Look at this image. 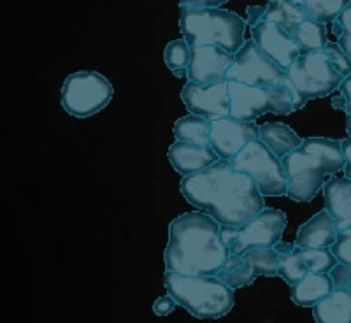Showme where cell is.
<instances>
[{"instance_id": "cell-8", "label": "cell", "mask_w": 351, "mask_h": 323, "mask_svg": "<svg viewBox=\"0 0 351 323\" xmlns=\"http://www.w3.org/2000/svg\"><path fill=\"white\" fill-rule=\"evenodd\" d=\"M112 84L95 71L74 72L62 86V106L74 118H90L112 99Z\"/></svg>"}, {"instance_id": "cell-29", "label": "cell", "mask_w": 351, "mask_h": 323, "mask_svg": "<svg viewBox=\"0 0 351 323\" xmlns=\"http://www.w3.org/2000/svg\"><path fill=\"white\" fill-rule=\"evenodd\" d=\"M190 53H192V48L188 46L184 39L171 40L165 46L164 62L176 77L186 76V69L188 64H190Z\"/></svg>"}, {"instance_id": "cell-22", "label": "cell", "mask_w": 351, "mask_h": 323, "mask_svg": "<svg viewBox=\"0 0 351 323\" xmlns=\"http://www.w3.org/2000/svg\"><path fill=\"white\" fill-rule=\"evenodd\" d=\"M300 148L316 156L328 176H334L343 171L344 155L343 148H341V141L327 139V137H307V139H302Z\"/></svg>"}, {"instance_id": "cell-13", "label": "cell", "mask_w": 351, "mask_h": 323, "mask_svg": "<svg viewBox=\"0 0 351 323\" xmlns=\"http://www.w3.org/2000/svg\"><path fill=\"white\" fill-rule=\"evenodd\" d=\"M258 139L255 121H241L234 116H225L211 121V149L221 160H230L246 146Z\"/></svg>"}, {"instance_id": "cell-16", "label": "cell", "mask_w": 351, "mask_h": 323, "mask_svg": "<svg viewBox=\"0 0 351 323\" xmlns=\"http://www.w3.org/2000/svg\"><path fill=\"white\" fill-rule=\"evenodd\" d=\"M218 160V155L211 148H202L183 141H176L169 148V162L181 176L197 174Z\"/></svg>"}, {"instance_id": "cell-31", "label": "cell", "mask_w": 351, "mask_h": 323, "mask_svg": "<svg viewBox=\"0 0 351 323\" xmlns=\"http://www.w3.org/2000/svg\"><path fill=\"white\" fill-rule=\"evenodd\" d=\"M300 253H302V260L304 263H306L307 271L316 272V274H319V272L328 274V272L335 267V263H337V260H335V256L332 255V252L328 248L300 250Z\"/></svg>"}, {"instance_id": "cell-5", "label": "cell", "mask_w": 351, "mask_h": 323, "mask_svg": "<svg viewBox=\"0 0 351 323\" xmlns=\"http://www.w3.org/2000/svg\"><path fill=\"white\" fill-rule=\"evenodd\" d=\"M344 77L335 71L324 53L300 55L287 69L285 84L293 99V109L299 111L309 100L324 99L335 92Z\"/></svg>"}, {"instance_id": "cell-11", "label": "cell", "mask_w": 351, "mask_h": 323, "mask_svg": "<svg viewBox=\"0 0 351 323\" xmlns=\"http://www.w3.org/2000/svg\"><path fill=\"white\" fill-rule=\"evenodd\" d=\"M287 215L280 209L263 208L246 224L237 227L234 243L228 246V252L234 255H243L252 248H272L283 237L287 228Z\"/></svg>"}, {"instance_id": "cell-39", "label": "cell", "mask_w": 351, "mask_h": 323, "mask_svg": "<svg viewBox=\"0 0 351 323\" xmlns=\"http://www.w3.org/2000/svg\"><path fill=\"white\" fill-rule=\"evenodd\" d=\"M228 0H180V5H195V8H219Z\"/></svg>"}, {"instance_id": "cell-36", "label": "cell", "mask_w": 351, "mask_h": 323, "mask_svg": "<svg viewBox=\"0 0 351 323\" xmlns=\"http://www.w3.org/2000/svg\"><path fill=\"white\" fill-rule=\"evenodd\" d=\"M176 300L172 299L171 296H162L153 302V311H155L156 316H169L176 309Z\"/></svg>"}, {"instance_id": "cell-17", "label": "cell", "mask_w": 351, "mask_h": 323, "mask_svg": "<svg viewBox=\"0 0 351 323\" xmlns=\"http://www.w3.org/2000/svg\"><path fill=\"white\" fill-rule=\"evenodd\" d=\"M337 225L327 211L316 213L306 224L297 230L295 246L300 250H318V248H330L337 236Z\"/></svg>"}, {"instance_id": "cell-2", "label": "cell", "mask_w": 351, "mask_h": 323, "mask_svg": "<svg viewBox=\"0 0 351 323\" xmlns=\"http://www.w3.org/2000/svg\"><path fill=\"white\" fill-rule=\"evenodd\" d=\"M230 252L219 236V224L206 213H183L169 225L165 272L216 276Z\"/></svg>"}, {"instance_id": "cell-35", "label": "cell", "mask_w": 351, "mask_h": 323, "mask_svg": "<svg viewBox=\"0 0 351 323\" xmlns=\"http://www.w3.org/2000/svg\"><path fill=\"white\" fill-rule=\"evenodd\" d=\"M328 274L334 288H341L351 294V263H335V267Z\"/></svg>"}, {"instance_id": "cell-21", "label": "cell", "mask_w": 351, "mask_h": 323, "mask_svg": "<svg viewBox=\"0 0 351 323\" xmlns=\"http://www.w3.org/2000/svg\"><path fill=\"white\" fill-rule=\"evenodd\" d=\"M316 323H351V294L341 288L334 290L313 306Z\"/></svg>"}, {"instance_id": "cell-38", "label": "cell", "mask_w": 351, "mask_h": 323, "mask_svg": "<svg viewBox=\"0 0 351 323\" xmlns=\"http://www.w3.org/2000/svg\"><path fill=\"white\" fill-rule=\"evenodd\" d=\"M341 148H343L344 155V174H346L348 180H351V137L341 141Z\"/></svg>"}, {"instance_id": "cell-18", "label": "cell", "mask_w": 351, "mask_h": 323, "mask_svg": "<svg viewBox=\"0 0 351 323\" xmlns=\"http://www.w3.org/2000/svg\"><path fill=\"white\" fill-rule=\"evenodd\" d=\"M325 211L332 216L337 228L351 225V180L330 178L324 184Z\"/></svg>"}, {"instance_id": "cell-34", "label": "cell", "mask_w": 351, "mask_h": 323, "mask_svg": "<svg viewBox=\"0 0 351 323\" xmlns=\"http://www.w3.org/2000/svg\"><path fill=\"white\" fill-rule=\"evenodd\" d=\"M328 250L335 256L337 263H351V225L337 230L334 244Z\"/></svg>"}, {"instance_id": "cell-26", "label": "cell", "mask_w": 351, "mask_h": 323, "mask_svg": "<svg viewBox=\"0 0 351 323\" xmlns=\"http://www.w3.org/2000/svg\"><path fill=\"white\" fill-rule=\"evenodd\" d=\"M307 18L306 11L300 5L287 4V2H267L265 8H262L260 21H269V23L280 25L287 32H293L300 23Z\"/></svg>"}, {"instance_id": "cell-28", "label": "cell", "mask_w": 351, "mask_h": 323, "mask_svg": "<svg viewBox=\"0 0 351 323\" xmlns=\"http://www.w3.org/2000/svg\"><path fill=\"white\" fill-rule=\"evenodd\" d=\"M243 255L253 267L256 278L258 276H265V278L278 276L280 255H278L274 248H252V250L244 252Z\"/></svg>"}, {"instance_id": "cell-7", "label": "cell", "mask_w": 351, "mask_h": 323, "mask_svg": "<svg viewBox=\"0 0 351 323\" xmlns=\"http://www.w3.org/2000/svg\"><path fill=\"white\" fill-rule=\"evenodd\" d=\"M230 164L237 171L252 178L263 197L287 195V174H285L281 158L274 155L260 139L247 143Z\"/></svg>"}, {"instance_id": "cell-1", "label": "cell", "mask_w": 351, "mask_h": 323, "mask_svg": "<svg viewBox=\"0 0 351 323\" xmlns=\"http://www.w3.org/2000/svg\"><path fill=\"white\" fill-rule=\"evenodd\" d=\"M181 195L200 213L219 225L241 227L263 209V199L255 181L237 171L230 160H221L197 174L183 176Z\"/></svg>"}, {"instance_id": "cell-24", "label": "cell", "mask_w": 351, "mask_h": 323, "mask_svg": "<svg viewBox=\"0 0 351 323\" xmlns=\"http://www.w3.org/2000/svg\"><path fill=\"white\" fill-rule=\"evenodd\" d=\"M280 255V265H278V276L283 278L290 287L297 285L302 281L309 271H307L306 263L302 260V253L300 248L295 244H287V243H278L272 246Z\"/></svg>"}, {"instance_id": "cell-3", "label": "cell", "mask_w": 351, "mask_h": 323, "mask_svg": "<svg viewBox=\"0 0 351 323\" xmlns=\"http://www.w3.org/2000/svg\"><path fill=\"white\" fill-rule=\"evenodd\" d=\"M180 28L190 48L218 46L236 55L244 44L246 21L219 8L180 5Z\"/></svg>"}, {"instance_id": "cell-37", "label": "cell", "mask_w": 351, "mask_h": 323, "mask_svg": "<svg viewBox=\"0 0 351 323\" xmlns=\"http://www.w3.org/2000/svg\"><path fill=\"white\" fill-rule=\"evenodd\" d=\"M339 95L344 99V109L343 111L346 115H351V74L343 80V83L339 84Z\"/></svg>"}, {"instance_id": "cell-42", "label": "cell", "mask_w": 351, "mask_h": 323, "mask_svg": "<svg viewBox=\"0 0 351 323\" xmlns=\"http://www.w3.org/2000/svg\"><path fill=\"white\" fill-rule=\"evenodd\" d=\"M346 132H348V136L351 137V115L346 116Z\"/></svg>"}, {"instance_id": "cell-27", "label": "cell", "mask_w": 351, "mask_h": 323, "mask_svg": "<svg viewBox=\"0 0 351 323\" xmlns=\"http://www.w3.org/2000/svg\"><path fill=\"white\" fill-rule=\"evenodd\" d=\"M216 276L232 290L247 287L256 280L255 271L250 265V262L244 259V255H234V253L228 255V259L225 260Z\"/></svg>"}, {"instance_id": "cell-23", "label": "cell", "mask_w": 351, "mask_h": 323, "mask_svg": "<svg viewBox=\"0 0 351 323\" xmlns=\"http://www.w3.org/2000/svg\"><path fill=\"white\" fill-rule=\"evenodd\" d=\"M172 132H174L176 141L195 144L202 148H211V121L202 116L188 112L186 116L176 121Z\"/></svg>"}, {"instance_id": "cell-30", "label": "cell", "mask_w": 351, "mask_h": 323, "mask_svg": "<svg viewBox=\"0 0 351 323\" xmlns=\"http://www.w3.org/2000/svg\"><path fill=\"white\" fill-rule=\"evenodd\" d=\"M350 0H304V11L307 18L319 21V23H332L339 16L341 11L348 5Z\"/></svg>"}, {"instance_id": "cell-40", "label": "cell", "mask_w": 351, "mask_h": 323, "mask_svg": "<svg viewBox=\"0 0 351 323\" xmlns=\"http://www.w3.org/2000/svg\"><path fill=\"white\" fill-rule=\"evenodd\" d=\"M332 108L334 109H344V99L341 95H337V97H334V99H332Z\"/></svg>"}, {"instance_id": "cell-20", "label": "cell", "mask_w": 351, "mask_h": 323, "mask_svg": "<svg viewBox=\"0 0 351 323\" xmlns=\"http://www.w3.org/2000/svg\"><path fill=\"white\" fill-rule=\"evenodd\" d=\"M258 139L262 141L278 158H283L288 153L295 152L302 143V137L288 125L280 123H263L258 127Z\"/></svg>"}, {"instance_id": "cell-12", "label": "cell", "mask_w": 351, "mask_h": 323, "mask_svg": "<svg viewBox=\"0 0 351 323\" xmlns=\"http://www.w3.org/2000/svg\"><path fill=\"white\" fill-rule=\"evenodd\" d=\"M181 100L190 115L215 121L230 116V97L227 81L213 84H197L188 81L181 90Z\"/></svg>"}, {"instance_id": "cell-32", "label": "cell", "mask_w": 351, "mask_h": 323, "mask_svg": "<svg viewBox=\"0 0 351 323\" xmlns=\"http://www.w3.org/2000/svg\"><path fill=\"white\" fill-rule=\"evenodd\" d=\"M334 25V34L337 36V44L339 48L350 56L351 60V0L346 8L341 11V14L332 21Z\"/></svg>"}, {"instance_id": "cell-9", "label": "cell", "mask_w": 351, "mask_h": 323, "mask_svg": "<svg viewBox=\"0 0 351 323\" xmlns=\"http://www.w3.org/2000/svg\"><path fill=\"white\" fill-rule=\"evenodd\" d=\"M287 174V197L295 202H311L327 181V171L316 156L299 148L281 158Z\"/></svg>"}, {"instance_id": "cell-33", "label": "cell", "mask_w": 351, "mask_h": 323, "mask_svg": "<svg viewBox=\"0 0 351 323\" xmlns=\"http://www.w3.org/2000/svg\"><path fill=\"white\" fill-rule=\"evenodd\" d=\"M322 53L327 56V60L330 62L332 67L339 72L341 76H343V77L350 76V74H351V60H350V56H348L346 53H344L343 49L339 48V44H337V43H327V46H325L324 51H322Z\"/></svg>"}, {"instance_id": "cell-6", "label": "cell", "mask_w": 351, "mask_h": 323, "mask_svg": "<svg viewBox=\"0 0 351 323\" xmlns=\"http://www.w3.org/2000/svg\"><path fill=\"white\" fill-rule=\"evenodd\" d=\"M230 97V116L241 121H255L260 116L272 112L287 116L295 112L293 99L285 83L271 86H250V84L227 81Z\"/></svg>"}, {"instance_id": "cell-25", "label": "cell", "mask_w": 351, "mask_h": 323, "mask_svg": "<svg viewBox=\"0 0 351 323\" xmlns=\"http://www.w3.org/2000/svg\"><path fill=\"white\" fill-rule=\"evenodd\" d=\"M291 37L295 40L300 55H311V53L324 51L327 46V27L319 21L306 18L299 27L291 32Z\"/></svg>"}, {"instance_id": "cell-15", "label": "cell", "mask_w": 351, "mask_h": 323, "mask_svg": "<svg viewBox=\"0 0 351 323\" xmlns=\"http://www.w3.org/2000/svg\"><path fill=\"white\" fill-rule=\"evenodd\" d=\"M252 40L283 71H287L300 56L291 34L280 25L269 21H258L252 25Z\"/></svg>"}, {"instance_id": "cell-10", "label": "cell", "mask_w": 351, "mask_h": 323, "mask_svg": "<svg viewBox=\"0 0 351 323\" xmlns=\"http://www.w3.org/2000/svg\"><path fill=\"white\" fill-rule=\"evenodd\" d=\"M287 71L269 58L253 40H247L234 55V64L227 72V81L250 84V86H271L285 83Z\"/></svg>"}, {"instance_id": "cell-19", "label": "cell", "mask_w": 351, "mask_h": 323, "mask_svg": "<svg viewBox=\"0 0 351 323\" xmlns=\"http://www.w3.org/2000/svg\"><path fill=\"white\" fill-rule=\"evenodd\" d=\"M332 290H334V283H332L330 274H325V272H319V274L309 272L302 281H299V283L291 287L290 296L291 300L297 306L313 307L319 300H324Z\"/></svg>"}, {"instance_id": "cell-14", "label": "cell", "mask_w": 351, "mask_h": 323, "mask_svg": "<svg viewBox=\"0 0 351 323\" xmlns=\"http://www.w3.org/2000/svg\"><path fill=\"white\" fill-rule=\"evenodd\" d=\"M232 64H234V55L218 46H195L190 53L186 77L188 81L197 84L227 81V72Z\"/></svg>"}, {"instance_id": "cell-41", "label": "cell", "mask_w": 351, "mask_h": 323, "mask_svg": "<svg viewBox=\"0 0 351 323\" xmlns=\"http://www.w3.org/2000/svg\"><path fill=\"white\" fill-rule=\"evenodd\" d=\"M269 2H287V4H293V5H304V0H269Z\"/></svg>"}, {"instance_id": "cell-4", "label": "cell", "mask_w": 351, "mask_h": 323, "mask_svg": "<svg viewBox=\"0 0 351 323\" xmlns=\"http://www.w3.org/2000/svg\"><path fill=\"white\" fill-rule=\"evenodd\" d=\"M165 288L176 304L200 320L227 316L236 304L234 290L218 276H181L165 272Z\"/></svg>"}]
</instances>
